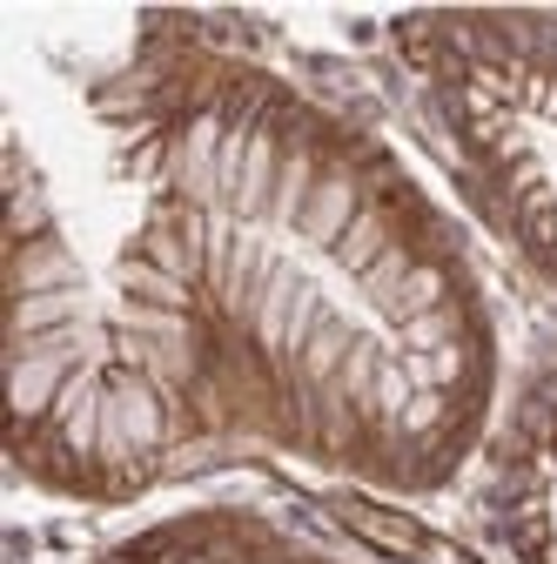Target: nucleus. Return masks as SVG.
<instances>
[{
  "mask_svg": "<svg viewBox=\"0 0 557 564\" xmlns=\"http://www.w3.org/2000/svg\"><path fill=\"white\" fill-rule=\"evenodd\" d=\"M363 208H370V202H363V182H357L350 169H316V182L303 188L290 229H296L303 242H316V249H336L342 236L357 229Z\"/></svg>",
  "mask_w": 557,
  "mask_h": 564,
  "instance_id": "2",
  "label": "nucleus"
},
{
  "mask_svg": "<svg viewBox=\"0 0 557 564\" xmlns=\"http://www.w3.org/2000/svg\"><path fill=\"white\" fill-rule=\"evenodd\" d=\"M168 437V410H162V390L149 383V370H114L101 377V410H95V451L108 464H134L162 451Z\"/></svg>",
  "mask_w": 557,
  "mask_h": 564,
  "instance_id": "1",
  "label": "nucleus"
},
{
  "mask_svg": "<svg viewBox=\"0 0 557 564\" xmlns=\"http://www.w3.org/2000/svg\"><path fill=\"white\" fill-rule=\"evenodd\" d=\"M342 518H350L363 538H376V544H390V551H403V557H416V551H430V538L416 531L409 518H390V511H370V505H342Z\"/></svg>",
  "mask_w": 557,
  "mask_h": 564,
  "instance_id": "3",
  "label": "nucleus"
}]
</instances>
